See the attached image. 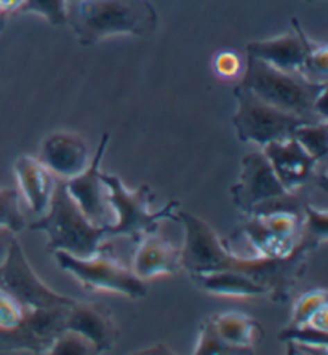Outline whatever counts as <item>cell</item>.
Masks as SVG:
<instances>
[{
	"mask_svg": "<svg viewBox=\"0 0 328 355\" xmlns=\"http://www.w3.org/2000/svg\"><path fill=\"white\" fill-rule=\"evenodd\" d=\"M178 223L184 227L181 248V268L187 274L231 270L248 277L268 290L270 300L287 302L298 280L306 274L308 257L319 248L311 239L300 234L293 253L285 258H263L239 254L226 245L218 232L204 219L189 211H176Z\"/></svg>",
	"mask_w": 328,
	"mask_h": 355,
	"instance_id": "cell-1",
	"label": "cell"
},
{
	"mask_svg": "<svg viewBox=\"0 0 328 355\" xmlns=\"http://www.w3.org/2000/svg\"><path fill=\"white\" fill-rule=\"evenodd\" d=\"M67 24L83 46L111 35L148 37L157 28V10L149 0H67Z\"/></svg>",
	"mask_w": 328,
	"mask_h": 355,
	"instance_id": "cell-2",
	"label": "cell"
},
{
	"mask_svg": "<svg viewBox=\"0 0 328 355\" xmlns=\"http://www.w3.org/2000/svg\"><path fill=\"white\" fill-rule=\"evenodd\" d=\"M31 231L45 232L49 250L66 252L77 258H90L100 253L107 226H96L88 219L66 189L64 180L56 181L49 210L31 223Z\"/></svg>",
	"mask_w": 328,
	"mask_h": 355,
	"instance_id": "cell-3",
	"label": "cell"
},
{
	"mask_svg": "<svg viewBox=\"0 0 328 355\" xmlns=\"http://www.w3.org/2000/svg\"><path fill=\"white\" fill-rule=\"evenodd\" d=\"M239 85L280 111L295 114L308 122H322L316 114V103L322 93L327 92V83L312 82L298 74H288L247 55L245 71Z\"/></svg>",
	"mask_w": 328,
	"mask_h": 355,
	"instance_id": "cell-4",
	"label": "cell"
},
{
	"mask_svg": "<svg viewBox=\"0 0 328 355\" xmlns=\"http://www.w3.org/2000/svg\"><path fill=\"white\" fill-rule=\"evenodd\" d=\"M231 197L247 216H261L275 210H288L304 216L308 200L300 192H288L280 184L263 150L250 153L242 159V171L231 186Z\"/></svg>",
	"mask_w": 328,
	"mask_h": 355,
	"instance_id": "cell-5",
	"label": "cell"
},
{
	"mask_svg": "<svg viewBox=\"0 0 328 355\" xmlns=\"http://www.w3.org/2000/svg\"><path fill=\"white\" fill-rule=\"evenodd\" d=\"M101 180L107 189V200L116 219V223L107 226V237H130L138 243L148 234L157 232L162 221L170 219L178 223L175 210L180 203L176 200L169 202L160 210H150V202L155 196L148 184L130 191L116 175L101 173Z\"/></svg>",
	"mask_w": 328,
	"mask_h": 355,
	"instance_id": "cell-6",
	"label": "cell"
},
{
	"mask_svg": "<svg viewBox=\"0 0 328 355\" xmlns=\"http://www.w3.org/2000/svg\"><path fill=\"white\" fill-rule=\"evenodd\" d=\"M234 98L237 109L232 125L242 143H253L263 148L269 143L290 139L295 128L301 123H314L295 114L280 111L241 85L234 87Z\"/></svg>",
	"mask_w": 328,
	"mask_h": 355,
	"instance_id": "cell-7",
	"label": "cell"
},
{
	"mask_svg": "<svg viewBox=\"0 0 328 355\" xmlns=\"http://www.w3.org/2000/svg\"><path fill=\"white\" fill-rule=\"evenodd\" d=\"M106 250L103 248L90 258H77L66 252H53V254L60 269L74 277L83 288L117 293L130 300L146 297L149 291L146 282L138 279L121 261L106 254Z\"/></svg>",
	"mask_w": 328,
	"mask_h": 355,
	"instance_id": "cell-8",
	"label": "cell"
},
{
	"mask_svg": "<svg viewBox=\"0 0 328 355\" xmlns=\"http://www.w3.org/2000/svg\"><path fill=\"white\" fill-rule=\"evenodd\" d=\"M0 290L15 301L19 302L24 309H55L74 304L76 300L56 293L46 286L34 272L26 259L24 250L18 240L12 243V248L0 264Z\"/></svg>",
	"mask_w": 328,
	"mask_h": 355,
	"instance_id": "cell-9",
	"label": "cell"
},
{
	"mask_svg": "<svg viewBox=\"0 0 328 355\" xmlns=\"http://www.w3.org/2000/svg\"><path fill=\"white\" fill-rule=\"evenodd\" d=\"M67 309L69 306L29 309L18 325L0 327V352L49 354L55 338L64 330Z\"/></svg>",
	"mask_w": 328,
	"mask_h": 355,
	"instance_id": "cell-10",
	"label": "cell"
},
{
	"mask_svg": "<svg viewBox=\"0 0 328 355\" xmlns=\"http://www.w3.org/2000/svg\"><path fill=\"white\" fill-rule=\"evenodd\" d=\"M263 154L273 166L275 176L288 192H300L316 184L327 191V175L319 164L293 138L263 146Z\"/></svg>",
	"mask_w": 328,
	"mask_h": 355,
	"instance_id": "cell-11",
	"label": "cell"
},
{
	"mask_svg": "<svg viewBox=\"0 0 328 355\" xmlns=\"http://www.w3.org/2000/svg\"><path fill=\"white\" fill-rule=\"evenodd\" d=\"M109 143V133H103L98 150L82 173L64 180L66 189L74 198L77 207L93 224L109 226L114 211L107 200V189L101 180V164Z\"/></svg>",
	"mask_w": 328,
	"mask_h": 355,
	"instance_id": "cell-12",
	"label": "cell"
},
{
	"mask_svg": "<svg viewBox=\"0 0 328 355\" xmlns=\"http://www.w3.org/2000/svg\"><path fill=\"white\" fill-rule=\"evenodd\" d=\"M64 330L79 333L92 343L95 354L111 352L119 339V328L111 311L100 302H79L69 306Z\"/></svg>",
	"mask_w": 328,
	"mask_h": 355,
	"instance_id": "cell-13",
	"label": "cell"
},
{
	"mask_svg": "<svg viewBox=\"0 0 328 355\" xmlns=\"http://www.w3.org/2000/svg\"><path fill=\"white\" fill-rule=\"evenodd\" d=\"M291 23H293L291 33H285L279 37L268 40L250 42L247 45V55L268 62L275 69L304 77L309 37L304 34L298 19L293 18Z\"/></svg>",
	"mask_w": 328,
	"mask_h": 355,
	"instance_id": "cell-14",
	"label": "cell"
},
{
	"mask_svg": "<svg viewBox=\"0 0 328 355\" xmlns=\"http://www.w3.org/2000/svg\"><path fill=\"white\" fill-rule=\"evenodd\" d=\"M39 160L61 180L82 173L90 164L85 139L69 132L49 135L42 143Z\"/></svg>",
	"mask_w": 328,
	"mask_h": 355,
	"instance_id": "cell-15",
	"label": "cell"
},
{
	"mask_svg": "<svg viewBox=\"0 0 328 355\" xmlns=\"http://www.w3.org/2000/svg\"><path fill=\"white\" fill-rule=\"evenodd\" d=\"M181 269V248L157 232L148 234L138 242L133 257V274L144 282L160 275H173Z\"/></svg>",
	"mask_w": 328,
	"mask_h": 355,
	"instance_id": "cell-16",
	"label": "cell"
},
{
	"mask_svg": "<svg viewBox=\"0 0 328 355\" xmlns=\"http://www.w3.org/2000/svg\"><path fill=\"white\" fill-rule=\"evenodd\" d=\"M15 175L29 210L35 216L44 215L49 210L50 198L56 184L55 175L39 159L29 155H19L15 160Z\"/></svg>",
	"mask_w": 328,
	"mask_h": 355,
	"instance_id": "cell-17",
	"label": "cell"
},
{
	"mask_svg": "<svg viewBox=\"0 0 328 355\" xmlns=\"http://www.w3.org/2000/svg\"><path fill=\"white\" fill-rule=\"evenodd\" d=\"M189 277L197 288L210 295L232 297L268 295L264 286L245 275L231 272V270H212V272L189 274Z\"/></svg>",
	"mask_w": 328,
	"mask_h": 355,
	"instance_id": "cell-18",
	"label": "cell"
},
{
	"mask_svg": "<svg viewBox=\"0 0 328 355\" xmlns=\"http://www.w3.org/2000/svg\"><path fill=\"white\" fill-rule=\"evenodd\" d=\"M218 335L234 347L253 354V347L263 341L264 330L254 318L241 312H223L212 315Z\"/></svg>",
	"mask_w": 328,
	"mask_h": 355,
	"instance_id": "cell-19",
	"label": "cell"
},
{
	"mask_svg": "<svg viewBox=\"0 0 328 355\" xmlns=\"http://www.w3.org/2000/svg\"><path fill=\"white\" fill-rule=\"evenodd\" d=\"M239 232L248 240V243L257 252V257L263 258L288 257L300 242V236H280V234L269 231L261 223V219L257 216H248Z\"/></svg>",
	"mask_w": 328,
	"mask_h": 355,
	"instance_id": "cell-20",
	"label": "cell"
},
{
	"mask_svg": "<svg viewBox=\"0 0 328 355\" xmlns=\"http://www.w3.org/2000/svg\"><path fill=\"white\" fill-rule=\"evenodd\" d=\"M327 311V291L322 288L311 290L296 301L288 327L312 325L319 330H328Z\"/></svg>",
	"mask_w": 328,
	"mask_h": 355,
	"instance_id": "cell-21",
	"label": "cell"
},
{
	"mask_svg": "<svg viewBox=\"0 0 328 355\" xmlns=\"http://www.w3.org/2000/svg\"><path fill=\"white\" fill-rule=\"evenodd\" d=\"M277 339L288 343V352L291 354L328 352V330H319L312 325L287 327L279 333Z\"/></svg>",
	"mask_w": 328,
	"mask_h": 355,
	"instance_id": "cell-22",
	"label": "cell"
},
{
	"mask_svg": "<svg viewBox=\"0 0 328 355\" xmlns=\"http://www.w3.org/2000/svg\"><path fill=\"white\" fill-rule=\"evenodd\" d=\"M296 143L317 162H324L328 154V123L327 120L314 123H301L291 135Z\"/></svg>",
	"mask_w": 328,
	"mask_h": 355,
	"instance_id": "cell-23",
	"label": "cell"
},
{
	"mask_svg": "<svg viewBox=\"0 0 328 355\" xmlns=\"http://www.w3.org/2000/svg\"><path fill=\"white\" fill-rule=\"evenodd\" d=\"M194 354L196 355H216V354L237 355V354H247V352L226 343L225 339L218 335V331H216L215 325H213L212 318L208 317L204 322H202V325H200L199 341H197V344H196Z\"/></svg>",
	"mask_w": 328,
	"mask_h": 355,
	"instance_id": "cell-24",
	"label": "cell"
},
{
	"mask_svg": "<svg viewBox=\"0 0 328 355\" xmlns=\"http://www.w3.org/2000/svg\"><path fill=\"white\" fill-rule=\"evenodd\" d=\"M0 227L18 234L24 229V216L19 208V192L15 187H0Z\"/></svg>",
	"mask_w": 328,
	"mask_h": 355,
	"instance_id": "cell-25",
	"label": "cell"
},
{
	"mask_svg": "<svg viewBox=\"0 0 328 355\" xmlns=\"http://www.w3.org/2000/svg\"><path fill=\"white\" fill-rule=\"evenodd\" d=\"M67 0H23L18 8V15L37 13L51 26L67 24Z\"/></svg>",
	"mask_w": 328,
	"mask_h": 355,
	"instance_id": "cell-26",
	"label": "cell"
},
{
	"mask_svg": "<svg viewBox=\"0 0 328 355\" xmlns=\"http://www.w3.org/2000/svg\"><path fill=\"white\" fill-rule=\"evenodd\" d=\"M300 234L311 239L316 245H320L328 239V211L319 210L308 202L304 207V218L301 223Z\"/></svg>",
	"mask_w": 328,
	"mask_h": 355,
	"instance_id": "cell-27",
	"label": "cell"
},
{
	"mask_svg": "<svg viewBox=\"0 0 328 355\" xmlns=\"http://www.w3.org/2000/svg\"><path fill=\"white\" fill-rule=\"evenodd\" d=\"M328 72V46L325 44H316L309 39L308 53H306L304 77L312 82L327 83Z\"/></svg>",
	"mask_w": 328,
	"mask_h": 355,
	"instance_id": "cell-28",
	"label": "cell"
},
{
	"mask_svg": "<svg viewBox=\"0 0 328 355\" xmlns=\"http://www.w3.org/2000/svg\"><path fill=\"white\" fill-rule=\"evenodd\" d=\"M49 354L51 355H85L95 354L92 343L87 341L85 338L80 336L79 333L71 330H62L58 336L55 338L51 344Z\"/></svg>",
	"mask_w": 328,
	"mask_h": 355,
	"instance_id": "cell-29",
	"label": "cell"
},
{
	"mask_svg": "<svg viewBox=\"0 0 328 355\" xmlns=\"http://www.w3.org/2000/svg\"><path fill=\"white\" fill-rule=\"evenodd\" d=\"M28 309L0 290V327H15L23 320Z\"/></svg>",
	"mask_w": 328,
	"mask_h": 355,
	"instance_id": "cell-30",
	"label": "cell"
},
{
	"mask_svg": "<svg viewBox=\"0 0 328 355\" xmlns=\"http://www.w3.org/2000/svg\"><path fill=\"white\" fill-rule=\"evenodd\" d=\"M213 67H215L216 74L225 79H232L241 71V58L234 53V51H221L215 56L213 61Z\"/></svg>",
	"mask_w": 328,
	"mask_h": 355,
	"instance_id": "cell-31",
	"label": "cell"
},
{
	"mask_svg": "<svg viewBox=\"0 0 328 355\" xmlns=\"http://www.w3.org/2000/svg\"><path fill=\"white\" fill-rule=\"evenodd\" d=\"M15 236H17V234L10 231V229L0 227V264H2L3 259L7 258L10 248H12V243L17 240Z\"/></svg>",
	"mask_w": 328,
	"mask_h": 355,
	"instance_id": "cell-32",
	"label": "cell"
},
{
	"mask_svg": "<svg viewBox=\"0 0 328 355\" xmlns=\"http://www.w3.org/2000/svg\"><path fill=\"white\" fill-rule=\"evenodd\" d=\"M23 3V0H0V13L12 15L17 13L18 8Z\"/></svg>",
	"mask_w": 328,
	"mask_h": 355,
	"instance_id": "cell-33",
	"label": "cell"
},
{
	"mask_svg": "<svg viewBox=\"0 0 328 355\" xmlns=\"http://www.w3.org/2000/svg\"><path fill=\"white\" fill-rule=\"evenodd\" d=\"M7 18H8V15L0 13V33H2V31L5 29V24H7Z\"/></svg>",
	"mask_w": 328,
	"mask_h": 355,
	"instance_id": "cell-34",
	"label": "cell"
},
{
	"mask_svg": "<svg viewBox=\"0 0 328 355\" xmlns=\"http://www.w3.org/2000/svg\"><path fill=\"white\" fill-rule=\"evenodd\" d=\"M306 2H308V3H312V2H314V0H306Z\"/></svg>",
	"mask_w": 328,
	"mask_h": 355,
	"instance_id": "cell-35",
	"label": "cell"
}]
</instances>
